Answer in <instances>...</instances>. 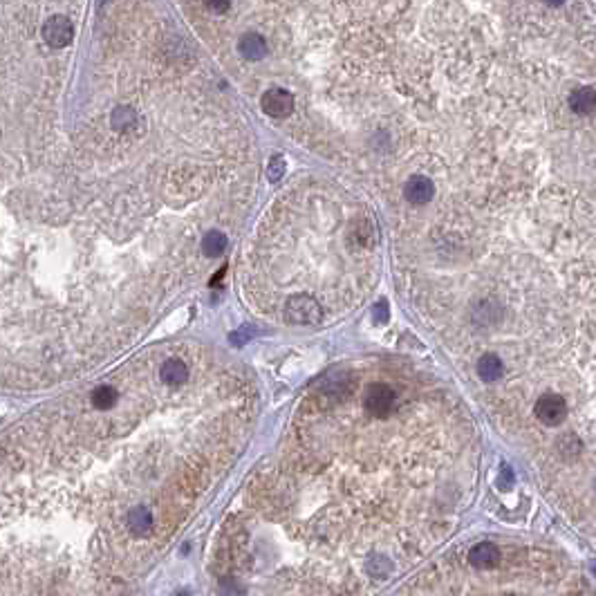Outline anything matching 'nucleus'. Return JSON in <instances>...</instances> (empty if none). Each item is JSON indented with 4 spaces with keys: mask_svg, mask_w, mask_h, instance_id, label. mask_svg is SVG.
Returning a JSON list of instances; mask_svg holds the SVG:
<instances>
[{
    "mask_svg": "<svg viewBox=\"0 0 596 596\" xmlns=\"http://www.w3.org/2000/svg\"><path fill=\"white\" fill-rule=\"evenodd\" d=\"M74 34H77L74 23L65 13H50L40 27V36L52 52H59L72 45Z\"/></svg>",
    "mask_w": 596,
    "mask_h": 596,
    "instance_id": "1",
    "label": "nucleus"
},
{
    "mask_svg": "<svg viewBox=\"0 0 596 596\" xmlns=\"http://www.w3.org/2000/svg\"><path fill=\"white\" fill-rule=\"evenodd\" d=\"M285 319L292 325H314L321 321V305L314 296L296 294L285 305Z\"/></svg>",
    "mask_w": 596,
    "mask_h": 596,
    "instance_id": "2",
    "label": "nucleus"
},
{
    "mask_svg": "<svg viewBox=\"0 0 596 596\" xmlns=\"http://www.w3.org/2000/svg\"><path fill=\"white\" fill-rule=\"evenodd\" d=\"M363 402H365V410L370 415H375V417H388L392 413L394 404H397V394H394V390L388 386V383L377 381V383H372V386H368Z\"/></svg>",
    "mask_w": 596,
    "mask_h": 596,
    "instance_id": "3",
    "label": "nucleus"
},
{
    "mask_svg": "<svg viewBox=\"0 0 596 596\" xmlns=\"http://www.w3.org/2000/svg\"><path fill=\"white\" fill-rule=\"evenodd\" d=\"M536 417L545 426H558L567 417V404L561 394H543L536 402Z\"/></svg>",
    "mask_w": 596,
    "mask_h": 596,
    "instance_id": "4",
    "label": "nucleus"
},
{
    "mask_svg": "<svg viewBox=\"0 0 596 596\" xmlns=\"http://www.w3.org/2000/svg\"><path fill=\"white\" fill-rule=\"evenodd\" d=\"M260 106L265 110V115L269 117H287L292 115V110H294V96L292 92L287 90H282V88H272V90H267L260 99Z\"/></svg>",
    "mask_w": 596,
    "mask_h": 596,
    "instance_id": "5",
    "label": "nucleus"
},
{
    "mask_svg": "<svg viewBox=\"0 0 596 596\" xmlns=\"http://www.w3.org/2000/svg\"><path fill=\"white\" fill-rule=\"evenodd\" d=\"M433 195H435V187L426 175H413L404 187V197L415 206L429 204L433 200Z\"/></svg>",
    "mask_w": 596,
    "mask_h": 596,
    "instance_id": "6",
    "label": "nucleus"
},
{
    "mask_svg": "<svg viewBox=\"0 0 596 596\" xmlns=\"http://www.w3.org/2000/svg\"><path fill=\"white\" fill-rule=\"evenodd\" d=\"M468 563L478 570H489L500 563V549L491 543H480L471 551H468Z\"/></svg>",
    "mask_w": 596,
    "mask_h": 596,
    "instance_id": "7",
    "label": "nucleus"
},
{
    "mask_svg": "<svg viewBox=\"0 0 596 596\" xmlns=\"http://www.w3.org/2000/svg\"><path fill=\"white\" fill-rule=\"evenodd\" d=\"M238 50L240 54L245 56L249 61H260L263 56L267 54V40L258 34H245L238 43Z\"/></svg>",
    "mask_w": 596,
    "mask_h": 596,
    "instance_id": "8",
    "label": "nucleus"
},
{
    "mask_svg": "<svg viewBox=\"0 0 596 596\" xmlns=\"http://www.w3.org/2000/svg\"><path fill=\"white\" fill-rule=\"evenodd\" d=\"M504 372V365L502 361L495 357V354H485V357H480L478 361V375L482 381H487V383H493V381H498Z\"/></svg>",
    "mask_w": 596,
    "mask_h": 596,
    "instance_id": "9",
    "label": "nucleus"
},
{
    "mask_svg": "<svg viewBox=\"0 0 596 596\" xmlns=\"http://www.w3.org/2000/svg\"><path fill=\"white\" fill-rule=\"evenodd\" d=\"M189 379V368L180 359H170L162 365V381L168 386H182Z\"/></svg>",
    "mask_w": 596,
    "mask_h": 596,
    "instance_id": "10",
    "label": "nucleus"
},
{
    "mask_svg": "<svg viewBox=\"0 0 596 596\" xmlns=\"http://www.w3.org/2000/svg\"><path fill=\"white\" fill-rule=\"evenodd\" d=\"M570 106L576 115H592L596 108V94L592 88H580L570 96Z\"/></svg>",
    "mask_w": 596,
    "mask_h": 596,
    "instance_id": "11",
    "label": "nucleus"
},
{
    "mask_svg": "<svg viewBox=\"0 0 596 596\" xmlns=\"http://www.w3.org/2000/svg\"><path fill=\"white\" fill-rule=\"evenodd\" d=\"M128 524H131V529L137 534V536H146L153 527V516H150V511L144 509V507H137L131 511V516H128Z\"/></svg>",
    "mask_w": 596,
    "mask_h": 596,
    "instance_id": "12",
    "label": "nucleus"
},
{
    "mask_svg": "<svg viewBox=\"0 0 596 596\" xmlns=\"http://www.w3.org/2000/svg\"><path fill=\"white\" fill-rule=\"evenodd\" d=\"M110 123L115 131L119 133H128V131H133L135 123H137V115H135V110L133 108H117L115 112H112V117H110Z\"/></svg>",
    "mask_w": 596,
    "mask_h": 596,
    "instance_id": "13",
    "label": "nucleus"
},
{
    "mask_svg": "<svg viewBox=\"0 0 596 596\" xmlns=\"http://www.w3.org/2000/svg\"><path fill=\"white\" fill-rule=\"evenodd\" d=\"M226 249V236L220 233V231H209L202 240V251L204 255H209V258H218V255H222Z\"/></svg>",
    "mask_w": 596,
    "mask_h": 596,
    "instance_id": "14",
    "label": "nucleus"
},
{
    "mask_svg": "<svg viewBox=\"0 0 596 596\" xmlns=\"http://www.w3.org/2000/svg\"><path fill=\"white\" fill-rule=\"evenodd\" d=\"M115 402H117V390L110 388V386H99V388L92 392V404H94L96 408H101V410L110 408Z\"/></svg>",
    "mask_w": 596,
    "mask_h": 596,
    "instance_id": "15",
    "label": "nucleus"
},
{
    "mask_svg": "<svg viewBox=\"0 0 596 596\" xmlns=\"http://www.w3.org/2000/svg\"><path fill=\"white\" fill-rule=\"evenodd\" d=\"M368 572H370L375 578H383L390 572V563L383 556H372L370 563H368Z\"/></svg>",
    "mask_w": 596,
    "mask_h": 596,
    "instance_id": "16",
    "label": "nucleus"
},
{
    "mask_svg": "<svg viewBox=\"0 0 596 596\" xmlns=\"http://www.w3.org/2000/svg\"><path fill=\"white\" fill-rule=\"evenodd\" d=\"M282 173H285V160H282V158H272V162H269V170H267L269 180L278 182L282 177Z\"/></svg>",
    "mask_w": 596,
    "mask_h": 596,
    "instance_id": "17",
    "label": "nucleus"
},
{
    "mask_svg": "<svg viewBox=\"0 0 596 596\" xmlns=\"http://www.w3.org/2000/svg\"><path fill=\"white\" fill-rule=\"evenodd\" d=\"M495 485H498L500 491H509L511 487H514V471H511V468H509L507 464H502L500 475H498V482H495Z\"/></svg>",
    "mask_w": 596,
    "mask_h": 596,
    "instance_id": "18",
    "label": "nucleus"
},
{
    "mask_svg": "<svg viewBox=\"0 0 596 596\" xmlns=\"http://www.w3.org/2000/svg\"><path fill=\"white\" fill-rule=\"evenodd\" d=\"M372 319H375V323H377V325H383V323L388 321V305L383 303V301H381V303H377V305L372 307Z\"/></svg>",
    "mask_w": 596,
    "mask_h": 596,
    "instance_id": "19",
    "label": "nucleus"
},
{
    "mask_svg": "<svg viewBox=\"0 0 596 596\" xmlns=\"http://www.w3.org/2000/svg\"><path fill=\"white\" fill-rule=\"evenodd\" d=\"M204 5L213 11V13H224L231 7V0H204Z\"/></svg>",
    "mask_w": 596,
    "mask_h": 596,
    "instance_id": "20",
    "label": "nucleus"
},
{
    "mask_svg": "<svg viewBox=\"0 0 596 596\" xmlns=\"http://www.w3.org/2000/svg\"><path fill=\"white\" fill-rule=\"evenodd\" d=\"M251 336H253V332H251L249 328H247L245 332H243V330H240V332H236V334H231V343L240 348V346H245V343H247V341H249Z\"/></svg>",
    "mask_w": 596,
    "mask_h": 596,
    "instance_id": "21",
    "label": "nucleus"
},
{
    "mask_svg": "<svg viewBox=\"0 0 596 596\" xmlns=\"http://www.w3.org/2000/svg\"><path fill=\"white\" fill-rule=\"evenodd\" d=\"M547 3H549V5H561L563 0H547Z\"/></svg>",
    "mask_w": 596,
    "mask_h": 596,
    "instance_id": "22",
    "label": "nucleus"
}]
</instances>
